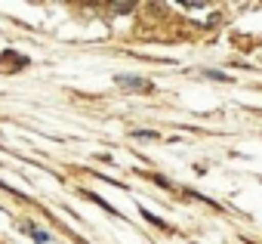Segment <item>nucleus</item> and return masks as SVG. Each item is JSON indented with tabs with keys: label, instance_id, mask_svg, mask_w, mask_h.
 Wrapping results in <instances>:
<instances>
[{
	"label": "nucleus",
	"instance_id": "f03ea898",
	"mask_svg": "<svg viewBox=\"0 0 262 244\" xmlns=\"http://www.w3.org/2000/svg\"><path fill=\"white\" fill-rule=\"evenodd\" d=\"M114 10L117 13H129V10H133V4H114Z\"/></svg>",
	"mask_w": 262,
	"mask_h": 244
},
{
	"label": "nucleus",
	"instance_id": "7ed1b4c3",
	"mask_svg": "<svg viewBox=\"0 0 262 244\" xmlns=\"http://www.w3.org/2000/svg\"><path fill=\"white\" fill-rule=\"evenodd\" d=\"M34 241H37V244H47L50 238H47V232H34Z\"/></svg>",
	"mask_w": 262,
	"mask_h": 244
},
{
	"label": "nucleus",
	"instance_id": "f257e3e1",
	"mask_svg": "<svg viewBox=\"0 0 262 244\" xmlns=\"http://www.w3.org/2000/svg\"><path fill=\"white\" fill-rule=\"evenodd\" d=\"M117 84H120V87H129V90H136V93H151V90H155L151 80L136 77V74H117Z\"/></svg>",
	"mask_w": 262,
	"mask_h": 244
}]
</instances>
